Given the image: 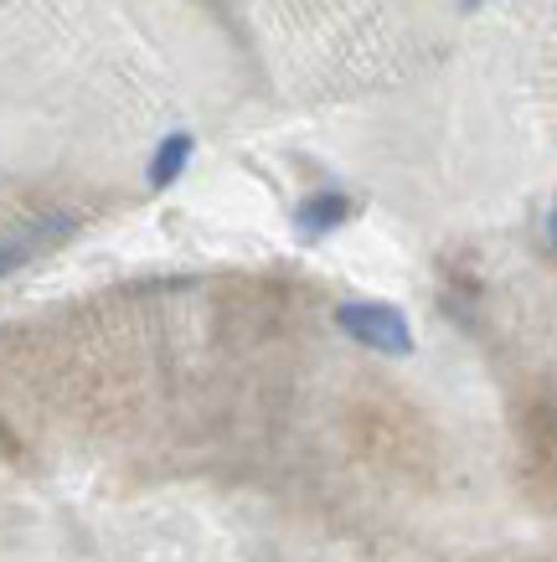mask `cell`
I'll list each match as a JSON object with an SVG mask.
<instances>
[{"label":"cell","mask_w":557,"mask_h":562,"mask_svg":"<svg viewBox=\"0 0 557 562\" xmlns=\"http://www.w3.org/2000/svg\"><path fill=\"white\" fill-rule=\"evenodd\" d=\"M341 336H352L361 351L377 357H413V321L388 300H346L336 305Z\"/></svg>","instance_id":"6da1fadb"},{"label":"cell","mask_w":557,"mask_h":562,"mask_svg":"<svg viewBox=\"0 0 557 562\" xmlns=\"http://www.w3.org/2000/svg\"><path fill=\"white\" fill-rule=\"evenodd\" d=\"M356 217V196L341 187H321L310 191L300 206H294V227H300V238H325V233H336L346 222Z\"/></svg>","instance_id":"7a4b0ae2"},{"label":"cell","mask_w":557,"mask_h":562,"mask_svg":"<svg viewBox=\"0 0 557 562\" xmlns=\"http://www.w3.org/2000/svg\"><path fill=\"white\" fill-rule=\"evenodd\" d=\"M191 155H197V135H191V130H170V135L151 150V166H145L151 191H170V187H176V181L186 176V166H191Z\"/></svg>","instance_id":"3957f363"},{"label":"cell","mask_w":557,"mask_h":562,"mask_svg":"<svg viewBox=\"0 0 557 562\" xmlns=\"http://www.w3.org/2000/svg\"><path fill=\"white\" fill-rule=\"evenodd\" d=\"M52 238H57L52 227H32V233H0V279H5V273H16L21 263H32V258L42 254Z\"/></svg>","instance_id":"277c9868"},{"label":"cell","mask_w":557,"mask_h":562,"mask_svg":"<svg viewBox=\"0 0 557 562\" xmlns=\"http://www.w3.org/2000/svg\"><path fill=\"white\" fill-rule=\"evenodd\" d=\"M547 243H553V254H557V202H553V212H547Z\"/></svg>","instance_id":"5b68a950"},{"label":"cell","mask_w":557,"mask_h":562,"mask_svg":"<svg viewBox=\"0 0 557 562\" xmlns=\"http://www.w3.org/2000/svg\"><path fill=\"white\" fill-rule=\"evenodd\" d=\"M459 5H465V11H480V5H486V0H459Z\"/></svg>","instance_id":"8992f818"}]
</instances>
